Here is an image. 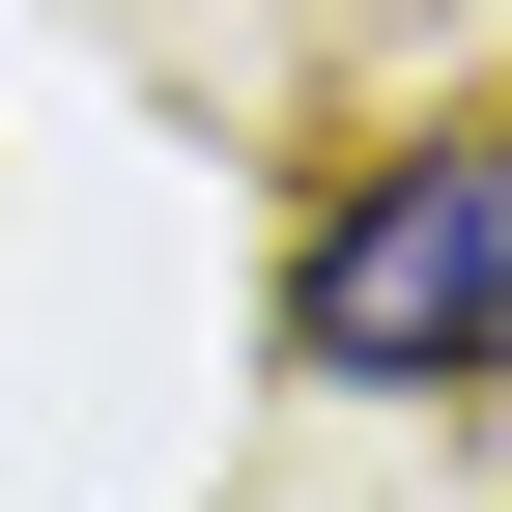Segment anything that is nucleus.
I'll use <instances>...</instances> for the list:
<instances>
[{"label":"nucleus","mask_w":512,"mask_h":512,"mask_svg":"<svg viewBox=\"0 0 512 512\" xmlns=\"http://www.w3.org/2000/svg\"><path fill=\"white\" fill-rule=\"evenodd\" d=\"M285 370H342V399H456V370H512V143L370 171V200L285 256Z\"/></svg>","instance_id":"f257e3e1"}]
</instances>
